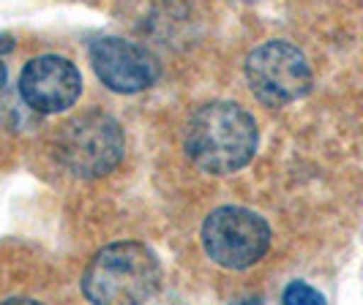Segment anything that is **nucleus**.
<instances>
[{"mask_svg": "<svg viewBox=\"0 0 363 305\" xmlns=\"http://www.w3.org/2000/svg\"><path fill=\"white\" fill-rule=\"evenodd\" d=\"M186 156L208 175H233L255 159L259 131L255 117L233 101L200 107L186 126Z\"/></svg>", "mask_w": 363, "mask_h": 305, "instance_id": "obj_1", "label": "nucleus"}, {"mask_svg": "<svg viewBox=\"0 0 363 305\" xmlns=\"http://www.w3.org/2000/svg\"><path fill=\"white\" fill-rule=\"evenodd\" d=\"M159 289V259L143 243H112L101 248L82 275V294L91 303H147Z\"/></svg>", "mask_w": 363, "mask_h": 305, "instance_id": "obj_2", "label": "nucleus"}, {"mask_svg": "<svg viewBox=\"0 0 363 305\" xmlns=\"http://www.w3.org/2000/svg\"><path fill=\"white\" fill-rule=\"evenodd\" d=\"M123 131L115 117L104 112H88L74 117L57 134L55 153L60 163L77 178H104L123 159Z\"/></svg>", "mask_w": 363, "mask_h": 305, "instance_id": "obj_3", "label": "nucleus"}, {"mask_svg": "<svg viewBox=\"0 0 363 305\" xmlns=\"http://www.w3.org/2000/svg\"><path fill=\"white\" fill-rule=\"evenodd\" d=\"M246 79L257 101L265 107H287L311 90V66L290 41L273 38L246 57Z\"/></svg>", "mask_w": 363, "mask_h": 305, "instance_id": "obj_4", "label": "nucleus"}, {"mask_svg": "<svg viewBox=\"0 0 363 305\" xmlns=\"http://www.w3.org/2000/svg\"><path fill=\"white\" fill-rule=\"evenodd\" d=\"M202 246L205 253L227 270H246L257 265L268 246L271 229L265 218L249 207H218L202 224Z\"/></svg>", "mask_w": 363, "mask_h": 305, "instance_id": "obj_5", "label": "nucleus"}, {"mask_svg": "<svg viewBox=\"0 0 363 305\" xmlns=\"http://www.w3.org/2000/svg\"><path fill=\"white\" fill-rule=\"evenodd\" d=\"M82 93L79 69L69 57L41 54L25 63L19 74V96L30 109L41 115H55L77 104Z\"/></svg>", "mask_w": 363, "mask_h": 305, "instance_id": "obj_6", "label": "nucleus"}, {"mask_svg": "<svg viewBox=\"0 0 363 305\" xmlns=\"http://www.w3.org/2000/svg\"><path fill=\"white\" fill-rule=\"evenodd\" d=\"M88 54L96 76L115 93H143L159 79L156 57L126 38H96Z\"/></svg>", "mask_w": 363, "mask_h": 305, "instance_id": "obj_7", "label": "nucleus"}, {"mask_svg": "<svg viewBox=\"0 0 363 305\" xmlns=\"http://www.w3.org/2000/svg\"><path fill=\"white\" fill-rule=\"evenodd\" d=\"M281 300L284 303H314V305H323L325 303V294L323 292H317V289H311L309 284H303V281H292L290 287L284 289V294H281Z\"/></svg>", "mask_w": 363, "mask_h": 305, "instance_id": "obj_8", "label": "nucleus"}, {"mask_svg": "<svg viewBox=\"0 0 363 305\" xmlns=\"http://www.w3.org/2000/svg\"><path fill=\"white\" fill-rule=\"evenodd\" d=\"M11 50V41L9 38H0V52H9Z\"/></svg>", "mask_w": 363, "mask_h": 305, "instance_id": "obj_9", "label": "nucleus"}, {"mask_svg": "<svg viewBox=\"0 0 363 305\" xmlns=\"http://www.w3.org/2000/svg\"><path fill=\"white\" fill-rule=\"evenodd\" d=\"M3 85H6V63L0 60V88H3Z\"/></svg>", "mask_w": 363, "mask_h": 305, "instance_id": "obj_10", "label": "nucleus"}]
</instances>
